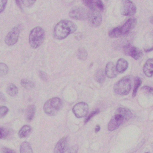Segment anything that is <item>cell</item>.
Listing matches in <instances>:
<instances>
[{
    "label": "cell",
    "instance_id": "1",
    "mask_svg": "<svg viewBox=\"0 0 153 153\" xmlns=\"http://www.w3.org/2000/svg\"><path fill=\"white\" fill-rule=\"evenodd\" d=\"M77 26L75 23L71 21L63 20L59 22L55 27L54 37L56 39L62 40L75 32Z\"/></svg>",
    "mask_w": 153,
    "mask_h": 153
},
{
    "label": "cell",
    "instance_id": "2",
    "mask_svg": "<svg viewBox=\"0 0 153 153\" xmlns=\"http://www.w3.org/2000/svg\"><path fill=\"white\" fill-rule=\"evenodd\" d=\"M133 116L132 112L128 109L120 107L117 109L115 115L112 118L108 125L109 131H113L117 129L121 125L131 119Z\"/></svg>",
    "mask_w": 153,
    "mask_h": 153
},
{
    "label": "cell",
    "instance_id": "3",
    "mask_svg": "<svg viewBox=\"0 0 153 153\" xmlns=\"http://www.w3.org/2000/svg\"><path fill=\"white\" fill-rule=\"evenodd\" d=\"M137 19L136 18H130L120 27H117L111 30L109 32V36L111 38H118L128 35L136 27Z\"/></svg>",
    "mask_w": 153,
    "mask_h": 153
},
{
    "label": "cell",
    "instance_id": "4",
    "mask_svg": "<svg viewBox=\"0 0 153 153\" xmlns=\"http://www.w3.org/2000/svg\"><path fill=\"white\" fill-rule=\"evenodd\" d=\"M45 38V32L40 27H36L30 31L29 37V42L30 46L36 49L40 46L44 42Z\"/></svg>",
    "mask_w": 153,
    "mask_h": 153
},
{
    "label": "cell",
    "instance_id": "5",
    "mask_svg": "<svg viewBox=\"0 0 153 153\" xmlns=\"http://www.w3.org/2000/svg\"><path fill=\"white\" fill-rule=\"evenodd\" d=\"M62 107V102L58 98H54L48 100L44 106L45 113L49 116H54Z\"/></svg>",
    "mask_w": 153,
    "mask_h": 153
},
{
    "label": "cell",
    "instance_id": "6",
    "mask_svg": "<svg viewBox=\"0 0 153 153\" xmlns=\"http://www.w3.org/2000/svg\"><path fill=\"white\" fill-rule=\"evenodd\" d=\"M132 84V81L130 77H124L115 84L114 86V91L118 95H128L131 91Z\"/></svg>",
    "mask_w": 153,
    "mask_h": 153
},
{
    "label": "cell",
    "instance_id": "7",
    "mask_svg": "<svg viewBox=\"0 0 153 153\" xmlns=\"http://www.w3.org/2000/svg\"><path fill=\"white\" fill-rule=\"evenodd\" d=\"M120 11L124 16H132L136 13L137 7L132 1L125 0L121 1Z\"/></svg>",
    "mask_w": 153,
    "mask_h": 153
},
{
    "label": "cell",
    "instance_id": "8",
    "mask_svg": "<svg viewBox=\"0 0 153 153\" xmlns=\"http://www.w3.org/2000/svg\"><path fill=\"white\" fill-rule=\"evenodd\" d=\"M87 18L89 24L92 27H99L102 21L101 14L96 10H90L88 12Z\"/></svg>",
    "mask_w": 153,
    "mask_h": 153
},
{
    "label": "cell",
    "instance_id": "9",
    "mask_svg": "<svg viewBox=\"0 0 153 153\" xmlns=\"http://www.w3.org/2000/svg\"><path fill=\"white\" fill-rule=\"evenodd\" d=\"M124 52L126 54L130 56L135 60H139L143 55V53L139 49L127 43L123 47Z\"/></svg>",
    "mask_w": 153,
    "mask_h": 153
},
{
    "label": "cell",
    "instance_id": "10",
    "mask_svg": "<svg viewBox=\"0 0 153 153\" xmlns=\"http://www.w3.org/2000/svg\"><path fill=\"white\" fill-rule=\"evenodd\" d=\"M19 35V28L18 27L13 28L5 37L4 40L5 44L8 46H13L15 45L18 42Z\"/></svg>",
    "mask_w": 153,
    "mask_h": 153
},
{
    "label": "cell",
    "instance_id": "11",
    "mask_svg": "<svg viewBox=\"0 0 153 153\" xmlns=\"http://www.w3.org/2000/svg\"><path fill=\"white\" fill-rule=\"evenodd\" d=\"M88 11L82 7H77L72 8L69 12L71 18L78 20H83L87 18Z\"/></svg>",
    "mask_w": 153,
    "mask_h": 153
},
{
    "label": "cell",
    "instance_id": "12",
    "mask_svg": "<svg viewBox=\"0 0 153 153\" xmlns=\"http://www.w3.org/2000/svg\"><path fill=\"white\" fill-rule=\"evenodd\" d=\"M89 110L88 104L85 102H81L76 104L73 108V112L78 118L85 117Z\"/></svg>",
    "mask_w": 153,
    "mask_h": 153
},
{
    "label": "cell",
    "instance_id": "13",
    "mask_svg": "<svg viewBox=\"0 0 153 153\" xmlns=\"http://www.w3.org/2000/svg\"><path fill=\"white\" fill-rule=\"evenodd\" d=\"M68 148V137H67L62 138L57 143L54 149L55 153H64Z\"/></svg>",
    "mask_w": 153,
    "mask_h": 153
},
{
    "label": "cell",
    "instance_id": "14",
    "mask_svg": "<svg viewBox=\"0 0 153 153\" xmlns=\"http://www.w3.org/2000/svg\"><path fill=\"white\" fill-rule=\"evenodd\" d=\"M105 73L108 78L112 79L117 77L118 72L114 63L111 62L108 63L105 68Z\"/></svg>",
    "mask_w": 153,
    "mask_h": 153
},
{
    "label": "cell",
    "instance_id": "15",
    "mask_svg": "<svg viewBox=\"0 0 153 153\" xmlns=\"http://www.w3.org/2000/svg\"><path fill=\"white\" fill-rule=\"evenodd\" d=\"M144 73L147 77H151L153 75V58L148 59L143 67Z\"/></svg>",
    "mask_w": 153,
    "mask_h": 153
},
{
    "label": "cell",
    "instance_id": "16",
    "mask_svg": "<svg viewBox=\"0 0 153 153\" xmlns=\"http://www.w3.org/2000/svg\"><path fill=\"white\" fill-rule=\"evenodd\" d=\"M128 63L127 61L124 58H120L116 65V70L118 73H123L127 69Z\"/></svg>",
    "mask_w": 153,
    "mask_h": 153
},
{
    "label": "cell",
    "instance_id": "17",
    "mask_svg": "<svg viewBox=\"0 0 153 153\" xmlns=\"http://www.w3.org/2000/svg\"><path fill=\"white\" fill-rule=\"evenodd\" d=\"M36 113V107L35 105H29L27 108L26 112V119L30 121L34 118Z\"/></svg>",
    "mask_w": 153,
    "mask_h": 153
},
{
    "label": "cell",
    "instance_id": "18",
    "mask_svg": "<svg viewBox=\"0 0 153 153\" xmlns=\"http://www.w3.org/2000/svg\"><path fill=\"white\" fill-rule=\"evenodd\" d=\"M31 131L30 126L25 125L22 127L19 132V136L20 138H25L28 136Z\"/></svg>",
    "mask_w": 153,
    "mask_h": 153
},
{
    "label": "cell",
    "instance_id": "19",
    "mask_svg": "<svg viewBox=\"0 0 153 153\" xmlns=\"http://www.w3.org/2000/svg\"><path fill=\"white\" fill-rule=\"evenodd\" d=\"M105 73L102 69H99L94 74V80L99 83H102L105 80Z\"/></svg>",
    "mask_w": 153,
    "mask_h": 153
},
{
    "label": "cell",
    "instance_id": "20",
    "mask_svg": "<svg viewBox=\"0 0 153 153\" xmlns=\"http://www.w3.org/2000/svg\"><path fill=\"white\" fill-rule=\"evenodd\" d=\"M20 153H33L32 148L29 143L24 142L21 144L20 147Z\"/></svg>",
    "mask_w": 153,
    "mask_h": 153
},
{
    "label": "cell",
    "instance_id": "21",
    "mask_svg": "<svg viewBox=\"0 0 153 153\" xmlns=\"http://www.w3.org/2000/svg\"><path fill=\"white\" fill-rule=\"evenodd\" d=\"M6 92L10 96L14 97L18 93V89L16 85L13 84H10L8 85L6 89Z\"/></svg>",
    "mask_w": 153,
    "mask_h": 153
},
{
    "label": "cell",
    "instance_id": "22",
    "mask_svg": "<svg viewBox=\"0 0 153 153\" xmlns=\"http://www.w3.org/2000/svg\"><path fill=\"white\" fill-rule=\"evenodd\" d=\"M142 83V79L140 77H136L134 79V86L133 93V97L134 98L136 96L137 91Z\"/></svg>",
    "mask_w": 153,
    "mask_h": 153
},
{
    "label": "cell",
    "instance_id": "23",
    "mask_svg": "<svg viewBox=\"0 0 153 153\" xmlns=\"http://www.w3.org/2000/svg\"><path fill=\"white\" fill-rule=\"evenodd\" d=\"M21 84L25 89H32L35 87V84L32 82L27 79H22L21 81Z\"/></svg>",
    "mask_w": 153,
    "mask_h": 153
},
{
    "label": "cell",
    "instance_id": "24",
    "mask_svg": "<svg viewBox=\"0 0 153 153\" xmlns=\"http://www.w3.org/2000/svg\"><path fill=\"white\" fill-rule=\"evenodd\" d=\"M83 3L84 4L90 8V10H97L96 7V1H92V0H87V1H83Z\"/></svg>",
    "mask_w": 153,
    "mask_h": 153
},
{
    "label": "cell",
    "instance_id": "25",
    "mask_svg": "<svg viewBox=\"0 0 153 153\" xmlns=\"http://www.w3.org/2000/svg\"><path fill=\"white\" fill-rule=\"evenodd\" d=\"M77 56L79 59L82 60H84L86 59L87 56V53L86 50L83 48L80 49L77 53Z\"/></svg>",
    "mask_w": 153,
    "mask_h": 153
},
{
    "label": "cell",
    "instance_id": "26",
    "mask_svg": "<svg viewBox=\"0 0 153 153\" xmlns=\"http://www.w3.org/2000/svg\"><path fill=\"white\" fill-rule=\"evenodd\" d=\"M9 67L7 65L4 63H0V75H5L8 73Z\"/></svg>",
    "mask_w": 153,
    "mask_h": 153
},
{
    "label": "cell",
    "instance_id": "27",
    "mask_svg": "<svg viewBox=\"0 0 153 153\" xmlns=\"http://www.w3.org/2000/svg\"><path fill=\"white\" fill-rule=\"evenodd\" d=\"M141 90L146 95L153 96V87L144 86L142 87Z\"/></svg>",
    "mask_w": 153,
    "mask_h": 153
},
{
    "label": "cell",
    "instance_id": "28",
    "mask_svg": "<svg viewBox=\"0 0 153 153\" xmlns=\"http://www.w3.org/2000/svg\"><path fill=\"white\" fill-rule=\"evenodd\" d=\"M9 112V109L5 106H0V118L5 116Z\"/></svg>",
    "mask_w": 153,
    "mask_h": 153
},
{
    "label": "cell",
    "instance_id": "29",
    "mask_svg": "<svg viewBox=\"0 0 153 153\" xmlns=\"http://www.w3.org/2000/svg\"><path fill=\"white\" fill-rule=\"evenodd\" d=\"M99 112H100V110L99 109H97L96 110H94V111H92V112L89 115V116L86 118V119H85V123L86 124V123H87L94 116L97 115Z\"/></svg>",
    "mask_w": 153,
    "mask_h": 153
},
{
    "label": "cell",
    "instance_id": "30",
    "mask_svg": "<svg viewBox=\"0 0 153 153\" xmlns=\"http://www.w3.org/2000/svg\"><path fill=\"white\" fill-rule=\"evenodd\" d=\"M8 134H9V132L7 130L0 128V139L5 138L7 136Z\"/></svg>",
    "mask_w": 153,
    "mask_h": 153
},
{
    "label": "cell",
    "instance_id": "31",
    "mask_svg": "<svg viewBox=\"0 0 153 153\" xmlns=\"http://www.w3.org/2000/svg\"><path fill=\"white\" fill-rule=\"evenodd\" d=\"M7 3L6 0H0V13L4 10Z\"/></svg>",
    "mask_w": 153,
    "mask_h": 153
},
{
    "label": "cell",
    "instance_id": "32",
    "mask_svg": "<svg viewBox=\"0 0 153 153\" xmlns=\"http://www.w3.org/2000/svg\"><path fill=\"white\" fill-rule=\"evenodd\" d=\"M97 9L101 11H103L104 9V5L103 2L101 1H96Z\"/></svg>",
    "mask_w": 153,
    "mask_h": 153
},
{
    "label": "cell",
    "instance_id": "33",
    "mask_svg": "<svg viewBox=\"0 0 153 153\" xmlns=\"http://www.w3.org/2000/svg\"><path fill=\"white\" fill-rule=\"evenodd\" d=\"M22 3L25 6L27 7H29L32 6L34 4L36 1H21Z\"/></svg>",
    "mask_w": 153,
    "mask_h": 153
},
{
    "label": "cell",
    "instance_id": "34",
    "mask_svg": "<svg viewBox=\"0 0 153 153\" xmlns=\"http://www.w3.org/2000/svg\"><path fill=\"white\" fill-rule=\"evenodd\" d=\"M78 146L74 145L72 146L68 150V153H77L78 152Z\"/></svg>",
    "mask_w": 153,
    "mask_h": 153
},
{
    "label": "cell",
    "instance_id": "35",
    "mask_svg": "<svg viewBox=\"0 0 153 153\" xmlns=\"http://www.w3.org/2000/svg\"><path fill=\"white\" fill-rule=\"evenodd\" d=\"M2 153H16V152L14 150L5 147H3L2 148Z\"/></svg>",
    "mask_w": 153,
    "mask_h": 153
},
{
    "label": "cell",
    "instance_id": "36",
    "mask_svg": "<svg viewBox=\"0 0 153 153\" xmlns=\"http://www.w3.org/2000/svg\"><path fill=\"white\" fill-rule=\"evenodd\" d=\"M39 75L40 77L43 79V80H46L47 79V74L44 72H39Z\"/></svg>",
    "mask_w": 153,
    "mask_h": 153
},
{
    "label": "cell",
    "instance_id": "37",
    "mask_svg": "<svg viewBox=\"0 0 153 153\" xmlns=\"http://www.w3.org/2000/svg\"><path fill=\"white\" fill-rule=\"evenodd\" d=\"M6 101L5 96L2 93H0V102H4Z\"/></svg>",
    "mask_w": 153,
    "mask_h": 153
},
{
    "label": "cell",
    "instance_id": "38",
    "mask_svg": "<svg viewBox=\"0 0 153 153\" xmlns=\"http://www.w3.org/2000/svg\"><path fill=\"white\" fill-rule=\"evenodd\" d=\"M16 4L18 5V7L20 8L21 10H22V3L21 1H16Z\"/></svg>",
    "mask_w": 153,
    "mask_h": 153
},
{
    "label": "cell",
    "instance_id": "39",
    "mask_svg": "<svg viewBox=\"0 0 153 153\" xmlns=\"http://www.w3.org/2000/svg\"><path fill=\"white\" fill-rule=\"evenodd\" d=\"M100 130V127L99 125H97L95 128V131L96 133H98Z\"/></svg>",
    "mask_w": 153,
    "mask_h": 153
},
{
    "label": "cell",
    "instance_id": "40",
    "mask_svg": "<svg viewBox=\"0 0 153 153\" xmlns=\"http://www.w3.org/2000/svg\"><path fill=\"white\" fill-rule=\"evenodd\" d=\"M153 51V46L151 48L148 49H146V52H150V51Z\"/></svg>",
    "mask_w": 153,
    "mask_h": 153
},
{
    "label": "cell",
    "instance_id": "41",
    "mask_svg": "<svg viewBox=\"0 0 153 153\" xmlns=\"http://www.w3.org/2000/svg\"><path fill=\"white\" fill-rule=\"evenodd\" d=\"M150 22L152 23V24H153V15L152 16V17H151V18H150Z\"/></svg>",
    "mask_w": 153,
    "mask_h": 153
},
{
    "label": "cell",
    "instance_id": "42",
    "mask_svg": "<svg viewBox=\"0 0 153 153\" xmlns=\"http://www.w3.org/2000/svg\"><path fill=\"white\" fill-rule=\"evenodd\" d=\"M149 153V152H146V153Z\"/></svg>",
    "mask_w": 153,
    "mask_h": 153
}]
</instances>
